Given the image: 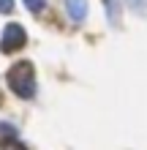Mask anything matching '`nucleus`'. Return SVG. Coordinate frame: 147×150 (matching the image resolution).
<instances>
[{"label": "nucleus", "instance_id": "nucleus-3", "mask_svg": "<svg viewBox=\"0 0 147 150\" xmlns=\"http://www.w3.org/2000/svg\"><path fill=\"white\" fill-rule=\"evenodd\" d=\"M65 11L74 25H82L87 19V0H65Z\"/></svg>", "mask_w": 147, "mask_h": 150}, {"label": "nucleus", "instance_id": "nucleus-4", "mask_svg": "<svg viewBox=\"0 0 147 150\" xmlns=\"http://www.w3.org/2000/svg\"><path fill=\"white\" fill-rule=\"evenodd\" d=\"M103 8H106V16L112 25L120 22V0H103Z\"/></svg>", "mask_w": 147, "mask_h": 150}, {"label": "nucleus", "instance_id": "nucleus-5", "mask_svg": "<svg viewBox=\"0 0 147 150\" xmlns=\"http://www.w3.org/2000/svg\"><path fill=\"white\" fill-rule=\"evenodd\" d=\"M25 8L33 14H38V11H44L46 8V0H25Z\"/></svg>", "mask_w": 147, "mask_h": 150}, {"label": "nucleus", "instance_id": "nucleus-8", "mask_svg": "<svg viewBox=\"0 0 147 150\" xmlns=\"http://www.w3.org/2000/svg\"><path fill=\"white\" fill-rule=\"evenodd\" d=\"M14 11V0H0V14H11Z\"/></svg>", "mask_w": 147, "mask_h": 150}, {"label": "nucleus", "instance_id": "nucleus-1", "mask_svg": "<svg viewBox=\"0 0 147 150\" xmlns=\"http://www.w3.org/2000/svg\"><path fill=\"white\" fill-rule=\"evenodd\" d=\"M6 79H8V87L14 90V96H19V98H33L36 96V71H33V66L27 60L11 66Z\"/></svg>", "mask_w": 147, "mask_h": 150}, {"label": "nucleus", "instance_id": "nucleus-6", "mask_svg": "<svg viewBox=\"0 0 147 150\" xmlns=\"http://www.w3.org/2000/svg\"><path fill=\"white\" fill-rule=\"evenodd\" d=\"M128 3V8H131L134 14H144L147 11V0H125Z\"/></svg>", "mask_w": 147, "mask_h": 150}, {"label": "nucleus", "instance_id": "nucleus-2", "mask_svg": "<svg viewBox=\"0 0 147 150\" xmlns=\"http://www.w3.org/2000/svg\"><path fill=\"white\" fill-rule=\"evenodd\" d=\"M25 44H27V33L19 22H8L3 28V36H0V49L6 52V55H11V52L22 49Z\"/></svg>", "mask_w": 147, "mask_h": 150}, {"label": "nucleus", "instance_id": "nucleus-7", "mask_svg": "<svg viewBox=\"0 0 147 150\" xmlns=\"http://www.w3.org/2000/svg\"><path fill=\"white\" fill-rule=\"evenodd\" d=\"M3 150H27V147H25L22 142H19V139H3Z\"/></svg>", "mask_w": 147, "mask_h": 150}]
</instances>
